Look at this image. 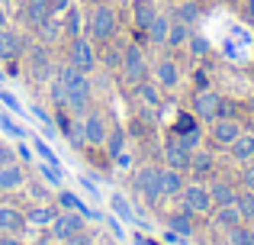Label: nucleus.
<instances>
[{"instance_id":"nucleus-58","label":"nucleus","mask_w":254,"mask_h":245,"mask_svg":"<svg viewBox=\"0 0 254 245\" xmlns=\"http://www.w3.org/2000/svg\"><path fill=\"white\" fill-rule=\"evenodd\" d=\"M0 3H10V0H0Z\"/></svg>"},{"instance_id":"nucleus-27","label":"nucleus","mask_w":254,"mask_h":245,"mask_svg":"<svg viewBox=\"0 0 254 245\" xmlns=\"http://www.w3.org/2000/svg\"><path fill=\"white\" fill-rule=\"evenodd\" d=\"M171 19L193 26V23L199 19V3H196V0H184V3H177V6H174V16H171Z\"/></svg>"},{"instance_id":"nucleus-15","label":"nucleus","mask_w":254,"mask_h":245,"mask_svg":"<svg viewBox=\"0 0 254 245\" xmlns=\"http://www.w3.org/2000/svg\"><path fill=\"white\" fill-rule=\"evenodd\" d=\"M26 52V36L16 29H3L0 32V58H16Z\"/></svg>"},{"instance_id":"nucleus-46","label":"nucleus","mask_w":254,"mask_h":245,"mask_svg":"<svg viewBox=\"0 0 254 245\" xmlns=\"http://www.w3.org/2000/svg\"><path fill=\"white\" fill-rule=\"evenodd\" d=\"M6 164H16V152L10 145H0V168H6Z\"/></svg>"},{"instance_id":"nucleus-8","label":"nucleus","mask_w":254,"mask_h":245,"mask_svg":"<svg viewBox=\"0 0 254 245\" xmlns=\"http://www.w3.org/2000/svg\"><path fill=\"white\" fill-rule=\"evenodd\" d=\"M242 129H245V126L238 123L235 116H219V120L209 123V139H212L216 149H229V145L238 139V132H242Z\"/></svg>"},{"instance_id":"nucleus-18","label":"nucleus","mask_w":254,"mask_h":245,"mask_svg":"<svg viewBox=\"0 0 254 245\" xmlns=\"http://www.w3.org/2000/svg\"><path fill=\"white\" fill-rule=\"evenodd\" d=\"M84 136H87V145H103L106 142V123L100 113H90L84 120Z\"/></svg>"},{"instance_id":"nucleus-32","label":"nucleus","mask_w":254,"mask_h":245,"mask_svg":"<svg viewBox=\"0 0 254 245\" xmlns=\"http://www.w3.org/2000/svg\"><path fill=\"white\" fill-rule=\"evenodd\" d=\"M235 203H238V210H242V220L245 223H254V194L251 190H238V197H235Z\"/></svg>"},{"instance_id":"nucleus-6","label":"nucleus","mask_w":254,"mask_h":245,"mask_svg":"<svg viewBox=\"0 0 254 245\" xmlns=\"http://www.w3.org/2000/svg\"><path fill=\"white\" fill-rule=\"evenodd\" d=\"M26 71H29L32 81H49V78H52L55 62H52L49 49H45L42 42H39V45H29V52H26Z\"/></svg>"},{"instance_id":"nucleus-37","label":"nucleus","mask_w":254,"mask_h":245,"mask_svg":"<svg viewBox=\"0 0 254 245\" xmlns=\"http://www.w3.org/2000/svg\"><path fill=\"white\" fill-rule=\"evenodd\" d=\"M103 145H106V152H110V155H119V152L126 149V132L123 129H113L110 136H106Z\"/></svg>"},{"instance_id":"nucleus-9","label":"nucleus","mask_w":254,"mask_h":245,"mask_svg":"<svg viewBox=\"0 0 254 245\" xmlns=\"http://www.w3.org/2000/svg\"><path fill=\"white\" fill-rule=\"evenodd\" d=\"M158 174H161V168H151V164H145V168H138V171H135V194H138V197H145L151 207L161 200Z\"/></svg>"},{"instance_id":"nucleus-19","label":"nucleus","mask_w":254,"mask_h":245,"mask_svg":"<svg viewBox=\"0 0 254 245\" xmlns=\"http://www.w3.org/2000/svg\"><path fill=\"white\" fill-rule=\"evenodd\" d=\"M155 16H158V10H155V3H151V0H135V3H132V19H135L138 32L148 29Z\"/></svg>"},{"instance_id":"nucleus-10","label":"nucleus","mask_w":254,"mask_h":245,"mask_svg":"<svg viewBox=\"0 0 254 245\" xmlns=\"http://www.w3.org/2000/svg\"><path fill=\"white\" fill-rule=\"evenodd\" d=\"M84 229V213H77V210H71V213H58L55 220H52V236H55L58 242L71 239L74 233H81Z\"/></svg>"},{"instance_id":"nucleus-28","label":"nucleus","mask_w":254,"mask_h":245,"mask_svg":"<svg viewBox=\"0 0 254 245\" xmlns=\"http://www.w3.org/2000/svg\"><path fill=\"white\" fill-rule=\"evenodd\" d=\"M190 32H193V26H187V23H177V19H171V29H168V49H180V45H187Z\"/></svg>"},{"instance_id":"nucleus-41","label":"nucleus","mask_w":254,"mask_h":245,"mask_svg":"<svg viewBox=\"0 0 254 245\" xmlns=\"http://www.w3.org/2000/svg\"><path fill=\"white\" fill-rule=\"evenodd\" d=\"M58 203H62V207H68V210H77V213H84V216H93V213L84 207L81 200H77L74 194H68V190H62V194H58Z\"/></svg>"},{"instance_id":"nucleus-35","label":"nucleus","mask_w":254,"mask_h":245,"mask_svg":"<svg viewBox=\"0 0 254 245\" xmlns=\"http://www.w3.org/2000/svg\"><path fill=\"white\" fill-rule=\"evenodd\" d=\"M64 32H68L71 39L81 36V10L77 6H68V19H64Z\"/></svg>"},{"instance_id":"nucleus-16","label":"nucleus","mask_w":254,"mask_h":245,"mask_svg":"<svg viewBox=\"0 0 254 245\" xmlns=\"http://www.w3.org/2000/svg\"><path fill=\"white\" fill-rule=\"evenodd\" d=\"M158 187H161V197H180V190H184V171L161 168V174H158Z\"/></svg>"},{"instance_id":"nucleus-24","label":"nucleus","mask_w":254,"mask_h":245,"mask_svg":"<svg viewBox=\"0 0 254 245\" xmlns=\"http://www.w3.org/2000/svg\"><path fill=\"white\" fill-rule=\"evenodd\" d=\"M209 187V197H212V203H235V197H238V190L232 187L229 181H212V184H206Z\"/></svg>"},{"instance_id":"nucleus-45","label":"nucleus","mask_w":254,"mask_h":245,"mask_svg":"<svg viewBox=\"0 0 254 245\" xmlns=\"http://www.w3.org/2000/svg\"><path fill=\"white\" fill-rule=\"evenodd\" d=\"M187 129H196V116L193 113H184L177 120V126H174V132H187Z\"/></svg>"},{"instance_id":"nucleus-30","label":"nucleus","mask_w":254,"mask_h":245,"mask_svg":"<svg viewBox=\"0 0 254 245\" xmlns=\"http://www.w3.org/2000/svg\"><path fill=\"white\" fill-rule=\"evenodd\" d=\"M103 45H106V49H103V55H100L97 62H103L106 71L123 68V49H116V45H113V39H110V42H103Z\"/></svg>"},{"instance_id":"nucleus-2","label":"nucleus","mask_w":254,"mask_h":245,"mask_svg":"<svg viewBox=\"0 0 254 245\" xmlns=\"http://www.w3.org/2000/svg\"><path fill=\"white\" fill-rule=\"evenodd\" d=\"M190 110H193V116L203 120V123H212V120H219V116H229L225 97L219 94V90H212V87H199L196 94H193Z\"/></svg>"},{"instance_id":"nucleus-11","label":"nucleus","mask_w":254,"mask_h":245,"mask_svg":"<svg viewBox=\"0 0 254 245\" xmlns=\"http://www.w3.org/2000/svg\"><path fill=\"white\" fill-rule=\"evenodd\" d=\"M155 81H158V87H164V90H174L180 84V68H177V62H174V58H158V65H155Z\"/></svg>"},{"instance_id":"nucleus-23","label":"nucleus","mask_w":254,"mask_h":245,"mask_svg":"<svg viewBox=\"0 0 254 245\" xmlns=\"http://www.w3.org/2000/svg\"><path fill=\"white\" fill-rule=\"evenodd\" d=\"M23 213H19L16 207H6V203H0V233H16V229H23Z\"/></svg>"},{"instance_id":"nucleus-13","label":"nucleus","mask_w":254,"mask_h":245,"mask_svg":"<svg viewBox=\"0 0 254 245\" xmlns=\"http://www.w3.org/2000/svg\"><path fill=\"white\" fill-rule=\"evenodd\" d=\"M164 164L174 171H190V149H184L177 139H171L164 145Z\"/></svg>"},{"instance_id":"nucleus-20","label":"nucleus","mask_w":254,"mask_h":245,"mask_svg":"<svg viewBox=\"0 0 254 245\" xmlns=\"http://www.w3.org/2000/svg\"><path fill=\"white\" fill-rule=\"evenodd\" d=\"M168 229H174L177 236H193L196 226H193V213L190 210H177V213H168Z\"/></svg>"},{"instance_id":"nucleus-33","label":"nucleus","mask_w":254,"mask_h":245,"mask_svg":"<svg viewBox=\"0 0 254 245\" xmlns=\"http://www.w3.org/2000/svg\"><path fill=\"white\" fill-rule=\"evenodd\" d=\"M187 49L193 52V58H206V55H209V39L199 36V32H190V39H187Z\"/></svg>"},{"instance_id":"nucleus-38","label":"nucleus","mask_w":254,"mask_h":245,"mask_svg":"<svg viewBox=\"0 0 254 245\" xmlns=\"http://www.w3.org/2000/svg\"><path fill=\"white\" fill-rule=\"evenodd\" d=\"M110 203H113V210H116V216H123V220H135V213H132V207H129V200H126L123 194H113L110 197Z\"/></svg>"},{"instance_id":"nucleus-1","label":"nucleus","mask_w":254,"mask_h":245,"mask_svg":"<svg viewBox=\"0 0 254 245\" xmlns=\"http://www.w3.org/2000/svg\"><path fill=\"white\" fill-rule=\"evenodd\" d=\"M58 78L64 81V90H68V103H64V107L81 116L87 110V103H90V81H87V75L77 71V68H71V65H64V68L58 71Z\"/></svg>"},{"instance_id":"nucleus-31","label":"nucleus","mask_w":254,"mask_h":245,"mask_svg":"<svg viewBox=\"0 0 254 245\" xmlns=\"http://www.w3.org/2000/svg\"><path fill=\"white\" fill-rule=\"evenodd\" d=\"M23 16H26V23L36 29L45 16H52V10H49V3H26V13H23Z\"/></svg>"},{"instance_id":"nucleus-43","label":"nucleus","mask_w":254,"mask_h":245,"mask_svg":"<svg viewBox=\"0 0 254 245\" xmlns=\"http://www.w3.org/2000/svg\"><path fill=\"white\" fill-rule=\"evenodd\" d=\"M242 187L254 194V158H251V162H245V168H242Z\"/></svg>"},{"instance_id":"nucleus-14","label":"nucleus","mask_w":254,"mask_h":245,"mask_svg":"<svg viewBox=\"0 0 254 245\" xmlns=\"http://www.w3.org/2000/svg\"><path fill=\"white\" fill-rule=\"evenodd\" d=\"M229 155H232V162H238V164L251 162L254 158V132H248V129L238 132V139L229 145Z\"/></svg>"},{"instance_id":"nucleus-39","label":"nucleus","mask_w":254,"mask_h":245,"mask_svg":"<svg viewBox=\"0 0 254 245\" xmlns=\"http://www.w3.org/2000/svg\"><path fill=\"white\" fill-rule=\"evenodd\" d=\"M64 132H68V142L74 145V149H81V145H87V136H84V123H68V126H64Z\"/></svg>"},{"instance_id":"nucleus-40","label":"nucleus","mask_w":254,"mask_h":245,"mask_svg":"<svg viewBox=\"0 0 254 245\" xmlns=\"http://www.w3.org/2000/svg\"><path fill=\"white\" fill-rule=\"evenodd\" d=\"M174 139H177L184 149H190V152H193V149H199V139H203V132H199V129H187V132H177Z\"/></svg>"},{"instance_id":"nucleus-57","label":"nucleus","mask_w":254,"mask_h":245,"mask_svg":"<svg viewBox=\"0 0 254 245\" xmlns=\"http://www.w3.org/2000/svg\"><path fill=\"white\" fill-rule=\"evenodd\" d=\"M29 3H49V0H29Z\"/></svg>"},{"instance_id":"nucleus-47","label":"nucleus","mask_w":254,"mask_h":245,"mask_svg":"<svg viewBox=\"0 0 254 245\" xmlns=\"http://www.w3.org/2000/svg\"><path fill=\"white\" fill-rule=\"evenodd\" d=\"M39 168H42V174H45V181H49V184H55V187L62 184V174H58V168H49V162L39 164Z\"/></svg>"},{"instance_id":"nucleus-17","label":"nucleus","mask_w":254,"mask_h":245,"mask_svg":"<svg viewBox=\"0 0 254 245\" xmlns=\"http://www.w3.org/2000/svg\"><path fill=\"white\" fill-rule=\"evenodd\" d=\"M212 168H216V155H212L209 149H193L190 152V171L196 177H206Z\"/></svg>"},{"instance_id":"nucleus-53","label":"nucleus","mask_w":254,"mask_h":245,"mask_svg":"<svg viewBox=\"0 0 254 245\" xmlns=\"http://www.w3.org/2000/svg\"><path fill=\"white\" fill-rule=\"evenodd\" d=\"M0 245H19V239H13V233H0Z\"/></svg>"},{"instance_id":"nucleus-21","label":"nucleus","mask_w":254,"mask_h":245,"mask_svg":"<svg viewBox=\"0 0 254 245\" xmlns=\"http://www.w3.org/2000/svg\"><path fill=\"white\" fill-rule=\"evenodd\" d=\"M168 29H171V16L158 13V16L151 19V26L145 29V36H148V42H155V45H168Z\"/></svg>"},{"instance_id":"nucleus-22","label":"nucleus","mask_w":254,"mask_h":245,"mask_svg":"<svg viewBox=\"0 0 254 245\" xmlns=\"http://www.w3.org/2000/svg\"><path fill=\"white\" fill-rule=\"evenodd\" d=\"M135 94H138V100L145 103V107H161V87H158V81H138L135 84Z\"/></svg>"},{"instance_id":"nucleus-3","label":"nucleus","mask_w":254,"mask_h":245,"mask_svg":"<svg viewBox=\"0 0 254 245\" xmlns=\"http://www.w3.org/2000/svg\"><path fill=\"white\" fill-rule=\"evenodd\" d=\"M87 32L93 42H110L116 36V10L110 3H97L90 13V23H87Z\"/></svg>"},{"instance_id":"nucleus-29","label":"nucleus","mask_w":254,"mask_h":245,"mask_svg":"<svg viewBox=\"0 0 254 245\" xmlns=\"http://www.w3.org/2000/svg\"><path fill=\"white\" fill-rule=\"evenodd\" d=\"M36 32H39V39H42V45H52V42H58V32H62V26H58L55 16H45L42 23L36 26Z\"/></svg>"},{"instance_id":"nucleus-44","label":"nucleus","mask_w":254,"mask_h":245,"mask_svg":"<svg viewBox=\"0 0 254 245\" xmlns=\"http://www.w3.org/2000/svg\"><path fill=\"white\" fill-rule=\"evenodd\" d=\"M32 139H36V136H32ZM32 145H36V152H39V155H42V158H45V162H49V164H58V158H55V152H52V149H49V145H45V142H42V139H36V142H32Z\"/></svg>"},{"instance_id":"nucleus-59","label":"nucleus","mask_w":254,"mask_h":245,"mask_svg":"<svg viewBox=\"0 0 254 245\" xmlns=\"http://www.w3.org/2000/svg\"><path fill=\"white\" fill-rule=\"evenodd\" d=\"M58 245H64V242H58Z\"/></svg>"},{"instance_id":"nucleus-36","label":"nucleus","mask_w":254,"mask_h":245,"mask_svg":"<svg viewBox=\"0 0 254 245\" xmlns=\"http://www.w3.org/2000/svg\"><path fill=\"white\" fill-rule=\"evenodd\" d=\"M49 97H52V103H58V107H64L68 103V90H64V81L55 75V81L49 84Z\"/></svg>"},{"instance_id":"nucleus-50","label":"nucleus","mask_w":254,"mask_h":245,"mask_svg":"<svg viewBox=\"0 0 254 245\" xmlns=\"http://www.w3.org/2000/svg\"><path fill=\"white\" fill-rule=\"evenodd\" d=\"M113 162H116L119 164V168H132V155H129V152H119V155H113Z\"/></svg>"},{"instance_id":"nucleus-56","label":"nucleus","mask_w":254,"mask_h":245,"mask_svg":"<svg viewBox=\"0 0 254 245\" xmlns=\"http://www.w3.org/2000/svg\"><path fill=\"white\" fill-rule=\"evenodd\" d=\"M6 29V10H0V32Z\"/></svg>"},{"instance_id":"nucleus-12","label":"nucleus","mask_w":254,"mask_h":245,"mask_svg":"<svg viewBox=\"0 0 254 245\" xmlns=\"http://www.w3.org/2000/svg\"><path fill=\"white\" fill-rule=\"evenodd\" d=\"M212 223H216V229L229 233L232 226H238V223H245V220H242L238 203H219V207H212Z\"/></svg>"},{"instance_id":"nucleus-7","label":"nucleus","mask_w":254,"mask_h":245,"mask_svg":"<svg viewBox=\"0 0 254 245\" xmlns=\"http://www.w3.org/2000/svg\"><path fill=\"white\" fill-rule=\"evenodd\" d=\"M68 65L77 71H84V75H90L93 68H97V52H93L90 39H71V49H68Z\"/></svg>"},{"instance_id":"nucleus-26","label":"nucleus","mask_w":254,"mask_h":245,"mask_svg":"<svg viewBox=\"0 0 254 245\" xmlns=\"http://www.w3.org/2000/svg\"><path fill=\"white\" fill-rule=\"evenodd\" d=\"M23 181H26V174L16 168V164H6V168H0V194H3V190L23 187Z\"/></svg>"},{"instance_id":"nucleus-42","label":"nucleus","mask_w":254,"mask_h":245,"mask_svg":"<svg viewBox=\"0 0 254 245\" xmlns=\"http://www.w3.org/2000/svg\"><path fill=\"white\" fill-rule=\"evenodd\" d=\"M0 129H3V132H6V136H13V139H26V132H23V129H19V126H16V123H13V120H10V116H3V113H0Z\"/></svg>"},{"instance_id":"nucleus-4","label":"nucleus","mask_w":254,"mask_h":245,"mask_svg":"<svg viewBox=\"0 0 254 245\" xmlns=\"http://www.w3.org/2000/svg\"><path fill=\"white\" fill-rule=\"evenodd\" d=\"M180 200H184V207L190 210L193 216H206V213H212V197H209V187L206 184H199V181H193V184H184V190H180Z\"/></svg>"},{"instance_id":"nucleus-55","label":"nucleus","mask_w":254,"mask_h":245,"mask_svg":"<svg viewBox=\"0 0 254 245\" xmlns=\"http://www.w3.org/2000/svg\"><path fill=\"white\" fill-rule=\"evenodd\" d=\"M16 152H19V155H23V158H29V162H32V152H29V145H19Z\"/></svg>"},{"instance_id":"nucleus-51","label":"nucleus","mask_w":254,"mask_h":245,"mask_svg":"<svg viewBox=\"0 0 254 245\" xmlns=\"http://www.w3.org/2000/svg\"><path fill=\"white\" fill-rule=\"evenodd\" d=\"M64 245H90V236H84V233H74L71 239H64Z\"/></svg>"},{"instance_id":"nucleus-48","label":"nucleus","mask_w":254,"mask_h":245,"mask_svg":"<svg viewBox=\"0 0 254 245\" xmlns=\"http://www.w3.org/2000/svg\"><path fill=\"white\" fill-rule=\"evenodd\" d=\"M0 103H3V107H10L13 113H19V103H16V97H13V94H6L3 87H0Z\"/></svg>"},{"instance_id":"nucleus-54","label":"nucleus","mask_w":254,"mask_h":245,"mask_svg":"<svg viewBox=\"0 0 254 245\" xmlns=\"http://www.w3.org/2000/svg\"><path fill=\"white\" fill-rule=\"evenodd\" d=\"M132 242H135V245H158L155 239H145V236H135V239H132Z\"/></svg>"},{"instance_id":"nucleus-25","label":"nucleus","mask_w":254,"mask_h":245,"mask_svg":"<svg viewBox=\"0 0 254 245\" xmlns=\"http://www.w3.org/2000/svg\"><path fill=\"white\" fill-rule=\"evenodd\" d=\"M225 242L229 245H254V223H238L225 233Z\"/></svg>"},{"instance_id":"nucleus-34","label":"nucleus","mask_w":254,"mask_h":245,"mask_svg":"<svg viewBox=\"0 0 254 245\" xmlns=\"http://www.w3.org/2000/svg\"><path fill=\"white\" fill-rule=\"evenodd\" d=\"M55 216H58V213H55L52 207H36V210H29V223H32V226H49Z\"/></svg>"},{"instance_id":"nucleus-49","label":"nucleus","mask_w":254,"mask_h":245,"mask_svg":"<svg viewBox=\"0 0 254 245\" xmlns=\"http://www.w3.org/2000/svg\"><path fill=\"white\" fill-rule=\"evenodd\" d=\"M68 3H71V0H49V10H52V16L64 13V10H68Z\"/></svg>"},{"instance_id":"nucleus-52","label":"nucleus","mask_w":254,"mask_h":245,"mask_svg":"<svg viewBox=\"0 0 254 245\" xmlns=\"http://www.w3.org/2000/svg\"><path fill=\"white\" fill-rule=\"evenodd\" d=\"M245 19L254 23V0H245Z\"/></svg>"},{"instance_id":"nucleus-5","label":"nucleus","mask_w":254,"mask_h":245,"mask_svg":"<svg viewBox=\"0 0 254 245\" xmlns=\"http://www.w3.org/2000/svg\"><path fill=\"white\" fill-rule=\"evenodd\" d=\"M123 75H126V81L129 84H138V81H145L148 78V58H145V52H142V45H126L123 49Z\"/></svg>"}]
</instances>
